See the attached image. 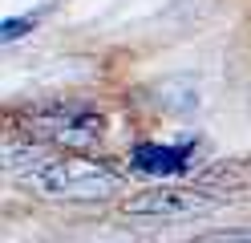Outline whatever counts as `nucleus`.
I'll return each instance as SVG.
<instances>
[{"mask_svg": "<svg viewBox=\"0 0 251 243\" xmlns=\"http://www.w3.org/2000/svg\"><path fill=\"white\" fill-rule=\"evenodd\" d=\"M207 211H215V199L186 187H154L126 203V215H146V219H195Z\"/></svg>", "mask_w": 251, "mask_h": 243, "instance_id": "7ed1b4c3", "label": "nucleus"}, {"mask_svg": "<svg viewBox=\"0 0 251 243\" xmlns=\"http://www.w3.org/2000/svg\"><path fill=\"white\" fill-rule=\"evenodd\" d=\"M105 134L101 113H93L85 106H45L28 113V138L33 142H53L69 146V150H85Z\"/></svg>", "mask_w": 251, "mask_h": 243, "instance_id": "f03ea898", "label": "nucleus"}, {"mask_svg": "<svg viewBox=\"0 0 251 243\" xmlns=\"http://www.w3.org/2000/svg\"><path fill=\"white\" fill-rule=\"evenodd\" d=\"M25 183L49 194V199H73V203H89V199H105L122 187V174L101 158L89 154H61V158H45L37 170L25 174Z\"/></svg>", "mask_w": 251, "mask_h": 243, "instance_id": "f257e3e1", "label": "nucleus"}, {"mask_svg": "<svg viewBox=\"0 0 251 243\" xmlns=\"http://www.w3.org/2000/svg\"><path fill=\"white\" fill-rule=\"evenodd\" d=\"M195 162V146L182 142V146H158V142H142L134 150V166L146 170V174H178Z\"/></svg>", "mask_w": 251, "mask_h": 243, "instance_id": "20e7f679", "label": "nucleus"}, {"mask_svg": "<svg viewBox=\"0 0 251 243\" xmlns=\"http://www.w3.org/2000/svg\"><path fill=\"white\" fill-rule=\"evenodd\" d=\"M215 243H251V235H219Z\"/></svg>", "mask_w": 251, "mask_h": 243, "instance_id": "39448f33", "label": "nucleus"}]
</instances>
